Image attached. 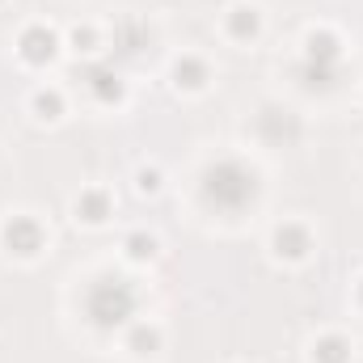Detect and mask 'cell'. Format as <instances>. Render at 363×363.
I'll return each mask as SVG.
<instances>
[{"mask_svg":"<svg viewBox=\"0 0 363 363\" xmlns=\"http://www.w3.org/2000/svg\"><path fill=\"white\" fill-rule=\"evenodd\" d=\"M254 199H258V174L245 161L224 157V161L207 165V174H203V203L211 211L237 216V211L254 207Z\"/></svg>","mask_w":363,"mask_h":363,"instance_id":"6da1fadb","label":"cell"},{"mask_svg":"<svg viewBox=\"0 0 363 363\" xmlns=\"http://www.w3.org/2000/svg\"><path fill=\"white\" fill-rule=\"evenodd\" d=\"M135 304H140V296H135V287L127 279H97V283H89V291H85V317H89V325H97V330L127 325L135 317Z\"/></svg>","mask_w":363,"mask_h":363,"instance_id":"7a4b0ae2","label":"cell"},{"mask_svg":"<svg viewBox=\"0 0 363 363\" xmlns=\"http://www.w3.org/2000/svg\"><path fill=\"white\" fill-rule=\"evenodd\" d=\"M338 60H342V43H338V34H330V30L308 34V60H304V68H300L304 85H313V89H330L334 77H338Z\"/></svg>","mask_w":363,"mask_h":363,"instance_id":"3957f363","label":"cell"},{"mask_svg":"<svg viewBox=\"0 0 363 363\" xmlns=\"http://www.w3.org/2000/svg\"><path fill=\"white\" fill-rule=\"evenodd\" d=\"M4 245H9L13 254L30 258V254H38V250H43V228H38L30 216H13V220L4 224Z\"/></svg>","mask_w":363,"mask_h":363,"instance_id":"277c9868","label":"cell"},{"mask_svg":"<svg viewBox=\"0 0 363 363\" xmlns=\"http://www.w3.org/2000/svg\"><path fill=\"white\" fill-rule=\"evenodd\" d=\"M21 60L26 64H47V60H55V51H60V38L47 30V26H30L26 34H21Z\"/></svg>","mask_w":363,"mask_h":363,"instance_id":"5b68a950","label":"cell"},{"mask_svg":"<svg viewBox=\"0 0 363 363\" xmlns=\"http://www.w3.org/2000/svg\"><path fill=\"white\" fill-rule=\"evenodd\" d=\"M85 81H89V89L97 101H118L123 97V81H118V72L114 68H85Z\"/></svg>","mask_w":363,"mask_h":363,"instance_id":"8992f818","label":"cell"},{"mask_svg":"<svg viewBox=\"0 0 363 363\" xmlns=\"http://www.w3.org/2000/svg\"><path fill=\"white\" fill-rule=\"evenodd\" d=\"M258 131H262L267 140H287V144H291V140L300 135V123H296L291 114H279V110H262V114H258Z\"/></svg>","mask_w":363,"mask_h":363,"instance_id":"52a82bcc","label":"cell"},{"mask_svg":"<svg viewBox=\"0 0 363 363\" xmlns=\"http://www.w3.org/2000/svg\"><path fill=\"white\" fill-rule=\"evenodd\" d=\"M274 250H279L283 258H304V254H308V228L283 224V228L274 233Z\"/></svg>","mask_w":363,"mask_h":363,"instance_id":"ba28073f","label":"cell"},{"mask_svg":"<svg viewBox=\"0 0 363 363\" xmlns=\"http://www.w3.org/2000/svg\"><path fill=\"white\" fill-rule=\"evenodd\" d=\"M313 359L317 363H347L351 359V347H347V338L330 334V338H321V342L313 347Z\"/></svg>","mask_w":363,"mask_h":363,"instance_id":"9c48e42d","label":"cell"},{"mask_svg":"<svg viewBox=\"0 0 363 363\" xmlns=\"http://www.w3.org/2000/svg\"><path fill=\"white\" fill-rule=\"evenodd\" d=\"M77 216H81V220H89V224H101V220L110 216V199H106L101 190L81 194V203H77Z\"/></svg>","mask_w":363,"mask_h":363,"instance_id":"30bf717a","label":"cell"},{"mask_svg":"<svg viewBox=\"0 0 363 363\" xmlns=\"http://www.w3.org/2000/svg\"><path fill=\"white\" fill-rule=\"evenodd\" d=\"M228 34H233V38H254V34H258V13H254V9H233Z\"/></svg>","mask_w":363,"mask_h":363,"instance_id":"8fae6325","label":"cell"},{"mask_svg":"<svg viewBox=\"0 0 363 363\" xmlns=\"http://www.w3.org/2000/svg\"><path fill=\"white\" fill-rule=\"evenodd\" d=\"M174 77H178V85H186V89H199L207 81V64L203 60H178Z\"/></svg>","mask_w":363,"mask_h":363,"instance_id":"7c38bea8","label":"cell"},{"mask_svg":"<svg viewBox=\"0 0 363 363\" xmlns=\"http://www.w3.org/2000/svg\"><path fill=\"white\" fill-rule=\"evenodd\" d=\"M157 347H161V334H157L152 325H135V330H131V351H135V355H152Z\"/></svg>","mask_w":363,"mask_h":363,"instance_id":"4fadbf2b","label":"cell"},{"mask_svg":"<svg viewBox=\"0 0 363 363\" xmlns=\"http://www.w3.org/2000/svg\"><path fill=\"white\" fill-rule=\"evenodd\" d=\"M127 254H131L135 262H144V258H152V254H157V241H152V237H144V233H131V237H127Z\"/></svg>","mask_w":363,"mask_h":363,"instance_id":"5bb4252c","label":"cell"},{"mask_svg":"<svg viewBox=\"0 0 363 363\" xmlns=\"http://www.w3.org/2000/svg\"><path fill=\"white\" fill-rule=\"evenodd\" d=\"M60 106H64L60 93H38V97H34V110H38L43 118H60Z\"/></svg>","mask_w":363,"mask_h":363,"instance_id":"9a60e30c","label":"cell"},{"mask_svg":"<svg viewBox=\"0 0 363 363\" xmlns=\"http://www.w3.org/2000/svg\"><path fill=\"white\" fill-rule=\"evenodd\" d=\"M157 186H161V174L157 169H144L140 174V190H157Z\"/></svg>","mask_w":363,"mask_h":363,"instance_id":"2e32d148","label":"cell"},{"mask_svg":"<svg viewBox=\"0 0 363 363\" xmlns=\"http://www.w3.org/2000/svg\"><path fill=\"white\" fill-rule=\"evenodd\" d=\"M72 43H77V51H93V47H89V43H93V34H89V30H85V34L77 30V34H72Z\"/></svg>","mask_w":363,"mask_h":363,"instance_id":"e0dca14e","label":"cell"},{"mask_svg":"<svg viewBox=\"0 0 363 363\" xmlns=\"http://www.w3.org/2000/svg\"><path fill=\"white\" fill-rule=\"evenodd\" d=\"M359 300H363V283H359Z\"/></svg>","mask_w":363,"mask_h":363,"instance_id":"ac0fdd59","label":"cell"}]
</instances>
